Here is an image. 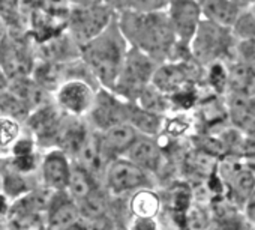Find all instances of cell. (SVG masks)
I'll list each match as a JSON object with an SVG mask.
<instances>
[{"label": "cell", "instance_id": "obj_1", "mask_svg": "<svg viewBox=\"0 0 255 230\" xmlns=\"http://www.w3.org/2000/svg\"><path fill=\"white\" fill-rule=\"evenodd\" d=\"M119 26L131 47L149 54L158 63L189 57V48L179 44L165 11H117Z\"/></svg>", "mask_w": 255, "mask_h": 230}, {"label": "cell", "instance_id": "obj_2", "mask_svg": "<svg viewBox=\"0 0 255 230\" xmlns=\"http://www.w3.org/2000/svg\"><path fill=\"white\" fill-rule=\"evenodd\" d=\"M131 45L125 38L117 15L96 38L81 47V59L101 87H114Z\"/></svg>", "mask_w": 255, "mask_h": 230}, {"label": "cell", "instance_id": "obj_3", "mask_svg": "<svg viewBox=\"0 0 255 230\" xmlns=\"http://www.w3.org/2000/svg\"><path fill=\"white\" fill-rule=\"evenodd\" d=\"M236 38L230 27H224L215 21L203 18L191 44V56L203 66L218 60H231Z\"/></svg>", "mask_w": 255, "mask_h": 230}, {"label": "cell", "instance_id": "obj_4", "mask_svg": "<svg viewBox=\"0 0 255 230\" xmlns=\"http://www.w3.org/2000/svg\"><path fill=\"white\" fill-rule=\"evenodd\" d=\"M158 65L149 54L131 47L113 90L126 101H137L141 92L152 83Z\"/></svg>", "mask_w": 255, "mask_h": 230}, {"label": "cell", "instance_id": "obj_5", "mask_svg": "<svg viewBox=\"0 0 255 230\" xmlns=\"http://www.w3.org/2000/svg\"><path fill=\"white\" fill-rule=\"evenodd\" d=\"M102 184L113 197H128L149 187L158 188V179L128 157H119L110 161Z\"/></svg>", "mask_w": 255, "mask_h": 230}, {"label": "cell", "instance_id": "obj_6", "mask_svg": "<svg viewBox=\"0 0 255 230\" xmlns=\"http://www.w3.org/2000/svg\"><path fill=\"white\" fill-rule=\"evenodd\" d=\"M117 9L101 2L74 6L69 11L68 18V30L74 41L83 47L96 38L101 32H104L108 24L116 18Z\"/></svg>", "mask_w": 255, "mask_h": 230}, {"label": "cell", "instance_id": "obj_7", "mask_svg": "<svg viewBox=\"0 0 255 230\" xmlns=\"http://www.w3.org/2000/svg\"><path fill=\"white\" fill-rule=\"evenodd\" d=\"M128 105L129 101L123 99L114 90L99 87L86 121L95 131H105L111 127L128 124Z\"/></svg>", "mask_w": 255, "mask_h": 230}, {"label": "cell", "instance_id": "obj_8", "mask_svg": "<svg viewBox=\"0 0 255 230\" xmlns=\"http://www.w3.org/2000/svg\"><path fill=\"white\" fill-rule=\"evenodd\" d=\"M99 87L101 86L86 78H68L56 90V102L65 114L86 118Z\"/></svg>", "mask_w": 255, "mask_h": 230}, {"label": "cell", "instance_id": "obj_9", "mask_svg": "<svg viewBox=\"0 0 255 230\" xmlns=\"http://www.w3.org/2000/svg\"><path fill=\"white\" fill-rule=\"evenodd\" d=\"M165 12L179 44L189 48L198 26L204 18L201 0H171Z\"/></svg>", "mask_w": 255, "mask_h": 230}, {"label": "cell", "instance_id": "obj_10", "mask_svg": "<svg viewBox=\"0 0 255 230\" xmlns=\"http://www.w3.org/2000/svg\"><path fill=\"white\" fill-rule=\"evenodd\" d=\"M131 161L152 173L158 182H159V175L165 170L168 166L170 157L165 152L164 146L161 145L158 137L153 136H143L140 134L138 139L134 142V145L126 152V155Z\"/></svg>", "mask_w": 255, "mask_h": 230}, {"label": "cell", "instance_id": "obj_11", "mask_svg": "<svg viewBox=\"0 0 255 230\" xmlns=\"http://www.w3.org/2000/svg\"><path fill=\"white\" fill-rule=\"evenodd\" d=\"M47 214L50 229H74L84 221L78 202L66 190L53 193Z\"/></svg>", "mask_w": 255, "mask_h": 230}, {"label": "cell", "instance_id": "obj_12", "mask_svg": "<svg viewBox=\"0 0 255 230\" xmlns=\"http://www.w3.org/2000/svg\"><path fill=\"white\" fill-rule=\"evenodd\" d=\"M126 209L132 220H159L162 212V197L158 188H141L126 197Z\"/></svg>", "mask_w": 255, "mask_h": 230}, {"label": "cell", "instance_id": "obj_13", "mask_svg": "<svg viewBox=\"0 0 255 230\" xmlns=\"http://www.w3.org/2000/svg\"><path fill=\"white\" fill-rule=\"evenodd\" d=\"M101 148L107 158L111 161L119 157H125L134 142L138 139V131L129 124H120L105 131H98Z\"/></svg>", "mask_w": 255, "mask_h": 230}, {"label": "cell", "instance_id": "obj_14", "mask_svg": "<svg viewBox=\"0 0 255 230\" xmlns=\"http://www.w3.org/2000/svg\"><path fill=\"white\" fill-rule=\"evenodd\" d=\"M72 163L69 161V155L63 149L51 151L42 164V176L48 190L51 191H65L68 190Z\"/></svg>", "mask_w": 255, "mask_h": 230}, {"label": "cell", "instance_id": "obj_15", "mask_svg": "<svg viewBox=\"0 0 255 230\" xmlns=\"http://www.w3.org/2000/svg\"><path fill=\"white\" fill-rule=\"evenodd\" d=\"M201 8L204 18L231 29L248 5L243 0H201Z\"/></svg>", "mask_w": 255, "mask_h": 230}, {"label": "cell", "instance_id": "obj_16", "mask_svg": "<svg viewBox=\"0 0 255 230\" xmlns=\"http://www.w3.org/2000/svg\"><path fill=\"white\" fill-rule=\"evenodd\" d=\"M63 111L54 105L45 104L36 108L29 118V125L33 133L41 139H57L60 125L63 122Z\"/></svg>", "mask_w": 255, "mask_h": 230}, {"label": "cell", "instance_id": "obj_17", "mask_svg": "<svg viewBox=\"0 0 255 230\" xmlns=\"http://www.w3.org/2000/svg\"><path fill=\"white\" fill-rule=\"evenodd\" d=\"M164 119L165 116L143 108L135 101H129V105H128V124L132 125L138 131V134L158 137L162 133Z\"/></svg>", "mask_w": 255, "mask_h": 230}, {"label": "cell", "instance_id": "obj_18", "mask_svg": "<svg viewBox=\"0 0 255 230\" xmlns=\"http://www.w3.org/2000/svg\"><path fill=\"white\" fill-rule=\"evenodd\" d=\"M230 66V89L228 93L242 96H255V65H248L239 60L227 62Z\"/></svg>", "mask_w": 255, "mask_h": 230}, {"label": "cell", "instance_id": "obj_19", "mask_svg": "<svg viewBox=\"0 0 255 230\" xmlns=\"http://www.w3.org/2000/svg\"><path fill=\"white\" fill-rule=\"evenodd\" d=\"M102 182L93 176L87 169H84L83 166L74 163L72 166V172H71V179H69V185H68V193L77 200H83L86 196H89L96 187H99Z\"/></svg>", "mask_w": 255, "mask_h": 230}, {"label": "cell", "instance_id": "obj_20", "mask_svg": "<svg viewBox=\"0 0 255 230\" xmlns=\"http://www.w3.org/2000/svg\"><path fill=\"white\" fill-rule=\"evenodd\" d=\"M11 92H14L18 98H21L29 108L36 110L42 105H45V99H47V89H44L39 83L29 80L27 77H20L15 78L12 86H11Z\"/></svg>", "mask_w": 255, "mask_h": 230}, {"label": "cell", "instance_id": "obj_21", "mask_svg": "<svg viewBox=\"0 0 255 230\" xmlns=\"http://www.w3.org/2000/svg\"><path fill=\"white\" fill-rule=\"evenodd\" d=\"M3 71L6 77L15 80L20 77H26L32 69V62L27 56V53L21 47H11L6 51H3L2 59Z\"/></svg>", "mask_w": 255, "mask_h": 230}, {"label": "cell", "instance_id": "obj_22", "mask_svg": "<svg viewBox=\"0 0 255 230\" xmlns=\"http://www.w3.org/2000/svg\"><path fill=\"white\" fill-rule=\"evenodd\" d=\"M138 102L143 108L161 114V116H167L173 111V104H171V98L170 95L164 93L161 89H158L153 83H150L138 96V99L135 101Z\"/></svg>", "mask_w": 255, "mask_h": 230}, {"label": "cell", "instance_id": "obj_23", "mask_svg": "<svg viewBox=\"0 0 255 230\" xmlns=\"http://www.w3.org/2000/svg\"><path fill=\"white\" fill-rule=\"evenodd\" d=\"M0 111L9 114L11 118L23 119V118H26L27 114H29L30 108L14 92L3 90V92H0Z\"/></svg>", "mask_w": 255, "mask_h": 230}, {"label": "cell", "instance_id": "obj_24", "mask_svg": "<svg viewBox=\"0 0 255 230\" xmlns=\"http://www.w3.org/2000/svg\"><path fill=\"white\" fill-rule=\"evenodd\" d=\"M233 35L237 41H245V39H255V14L252 12L251 6H248L234 26L231 27Z\"/></svg>", "mask_w": 255, "mask_h": 230}, {"label": "cell", "instance_id": "obj_25", "mask_svg": "<svg viewBox=\"0 0 255 230\" xmlns=\"http://www.w3.org/2000/svg\"><path fill=\"white\" fill-rule=\"evenodd\" d=\"M170 3L171 0H123L120 9H129L137 12H161L167 11Z\"/></svg>", "mask_w": 255, "mask_h": 230}, {"label": "cell", "instance_id": "obj_26", "mask_svg": "<svg viewBox=\"0 0 255 230\" xmlns=\"http://www.w3.org/2000/svg\"><path fill=\"white\" fill-rule=\"evenodd\" d=\"M18 134V125L9 119H0V148L8 146Z\"/></svg>", "mask_w": 255, "mask_h": 230}, {"label": "cell", "instance_id": "obj_27", "mask_svg": "<svg viewBox=\"0 0 255 230\" xmlns=\"http://www.w3.org/2000/svg\"><path fill=\"white\" fill-rule=\"evenodd\" d=\"M242 211H243V215H245V220H246L248 226L255 229V190L251 193V196L243 203Z\"/></svg>", "mask_w": 255, "mask_h": 230}, {"label": "cell", "instance_id": "obj_28", "mask_svg": "<svg viewBox=\"0 0 255 230\" xmlns=\"http://www.w3.org/2000/svg\"><path fill=\"white\" fill-rule=\"evenodd\" d=\"M33 151V145L30 140H21L17 146H15V155L17 157H23V155H30Z\"/></svg>", "mask_w": 255, "mask_h": 230}, {"label": "cell", "instance_id": "obj_29", "mask_svg": "<svg viewBox=\"0 0 255 230\" xmlns=\"http://www.w3.org/2000/svg\"><path fill=\"white\" fill-rule=\"evenodd\" d=\"M101 2H104V3H107V5H110V6H113V8H116L119 11L122 8L123 0H101Z\"/></svg>", "mask_w": 255, "mask_h": 230}, {"label": "cell", "instance_id": "obj_30", "mask_svg": "<svg viewBox=\"0 0 255 230\" xmlns=\"http://www.w3.org/2000/svg\"><path fill=\"white\" fill-rule=\"evenodd\" d=\"M8 87V80H6V74L0 71V92H3L6 90Z\"/></svg>", "mask_w": 255, "mask_h": 230}, {"label": "cell", "instance_id": "obj_31", "mask_svg": "<svg viewBox=\"0 0 255 230\" xmlns=\"http://www.w3.org/2000/svg\"><path fill=\"white\" fill-rule=\"evenodd\" d=\"M69 2L74 5V6H81V5H90V3H95L98 0H69Z\"/></svg>", "mask_w": 255, "mask_h": 230}, {"label": "cell", "instance_id": "obj_32", "mask_svg": "<svg viewBox=\"0 0 255 230\" xmlns=\"http://www.w3.org/2000/svg\"><path fill=\"white\" fill-rule=\"evenodd\" d=\"M42 2V0H18V3H21L23 6H36Z\"/></svg>", "mask_w": 255, "mask_h": 230}, {"label": "cell", "instance_id": "obj_33", "mask_svg": "<svg viewBox=\"0 0 255 230\" xmlns=\"http://www.w3.org/2000/svg\"><path fill=\"white\" fill-rule=\"evenodd\" d=\"M3 35H5V32H3V26H2V23H0V41L3 39Z\"/></svg>", "mask_w": 255, "mask_h": 230}, {"label": "cell", "instance_id": "obj_34", "mask_svg": "<svg viewBox=\"0 0 255 230\" xmlns=\"http://www.w3.org/2000/svg\"><path fill=\"white\" fill-rule=\"evenodd\" d=\"M243 2H245L248 6H251V5H254V3H255V0H243Z\"/></svg>", "mask_w": 255, "mask_h": 230}, {"label": "cell", "instance_id": "obj_35", "mask_svg": "<svg viewBox=\"0 0 255 230\" xmlns=\"http://www.w3.org/2000/svg\"><path fill=\"white\" fill-rule=\"evenodd\" d=\"M2 59H3V51L0 50V63H2Z\"/></svg>", "mask_w": 255, "mask_h": 230}, {"label": "cell", "instance_id": "obj_36", "mask_svg": "<svg viewBox=\"0 0 255 230\" xmlns=\"http://www.w3.org/2000/svg\"><path fill=\"white\" fill-rule=\"evenodd\" d=\"M251 9H252V12L255 14V3H254V5H251Z\"/></svg>", "mask_w": 255, "mask_h": 230}]
</instances>
